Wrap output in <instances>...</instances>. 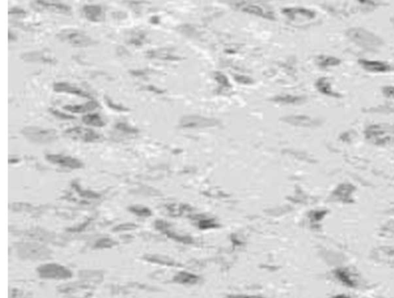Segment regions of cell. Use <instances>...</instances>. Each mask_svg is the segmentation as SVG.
I'll return each mask as SVG.
<instances>
[{
  "mask_svg": "<svg viewBox=\"0 0 394 298\" xmlns=\"http://www.w3.org/2000/svg\"><path fill=\"white\" fill-rule=\"evenodd\" d=\"M72 186L82 198H99L100 197L99 194L94 192V191H83L79 188V184H76V182L72 183Z\"/></svg>",
  "mask_w": 394,
  "mask_h": 298,
  "instance_id": "d6a6232c",
  "label": "cell"
},
{
  "mask_svg": "<svg viewBox=\"0 0 394 298\" xmlns=\"http://www.w3.org/2000/svg\"><path fill=\"white\" fill-rule=\"evenodd\" d=\"M315 87L321 94L332 99H341L344 95L334 90L332 80L328 77L319 78L315 82Z\"/></svg>",
  "mask_w": 394,
  "mask_h": 298,
  "instance_id": "5bb4252c",
  "label": "cell"
},
{
  "mask_svg": "<svg viewBox=\"0 0 394 298\" xmlns=\"http://www.w3.org/2000/svg\"><path fill=\"white\" fill-rule=\"evenodd\" d=\"M392 22H393V24H394V19H393Z\"/></svg>",
  "mask_w": 394,
  "mask_h": 298,
  "instance_id": "7bdbcfd3",
  "label": "cell"
},
{
  "mask_svg": "<svg viewBox=\"0 0 394 298\" xmlns=\"http://www.w3.org/2000/svg\"><path fill=\"white\" fill-rule=\"evenodd\" d=\"M220 121L215 118L205 117L199 115H187L181 118L180 127L182 129H204L220 125Z\"/></svg>",
  "mask_w": 394,
  "mask_h": 298,
  "instance_id": "ba28073f",
  "label": "cell"
},
{
  "mask_svg": "<svg viewBox=\"0 0 394 298\" xmlns=\"http://www.w3.org/2000/svg\"><path fill=\"white\" fill-rule=\"evenodd\" d=\"M49 111L50 112L51 114L53 115L55 117L59 119H62V120H73V119H76L75 116L61 113V112H59V110H56V109H49Z\"/></svg>",
  "mask_w": 394,
  "mask_h": 298,
  "instance_id": "74e56055",
  "label": "cell"
},
{
  "mask_svg": "<svg viewBox=\"0 0 394 298\" xmlns=\"http://www.w3.org/2000/svg\"><path fill=\"white\" fill-rule=\"evenodd\" d=\"M144 89L149 91V92H154V93H156V94H161V93L163 92V91L161 90V89H158V88L155 87V86H146V87H144Z\"/></svg>",
  "mask_w": 394,
  "mask_h": 298,
  "instance_id": "b9f144b4",
  "label": "cell"
},
{
  "mask_svg": "<svg viewBox=\"0 0 394 298\" xmlns=\"http://www.w3.org/2000/svg\"><path fill=\"white\" fill-rule=\"evenodd\" d=\"M99 107V104L94 99H92L89 102L80 105H66L63 106V109L65 111H69L72 113H86L92 111L96 110Z\"/></svg>",
  "mask_w": 394,
  "mask_h": 298,
  "instance_id": "d6986e66",
  "label": "cell"
},
{
  "mask_svg": "<svg viewBox=\"0 0 394 298\" xmlns=\"http://www.w3.org/2000/svg\"><path fill=\"white\" fill-rule=\"evenodd\" d=\"M366 139L374 146H391L394 143V125L378 123L368 126L364 130Z\"/></svg>",
  "mask_w": 394,
  "mask_h": 298,
  "instance_id": "7a4b0ae2",
  "label": "cell"
},
{
  "mask_svg": "<svg viewBox=\"0 0 394 298\" xmlns=\"http://www.w3.org/2000/svg\"><path fill=\"white\" fill-rule=\"evenodd\" d=\"M53 90L58 93H67V94L74 95L79 97L85 99H93V96L86 91L82 90L77 86H72L68 82H56L54 83Z\"/></svg>",
  "mask_w": 394,
  "mask_h": 298,
  "instance_id": "9a60e30c",
  "label": "cell"
},
{
  "mask_svg": "<svg viewBox=\"0 0 394 298\" xmlns=\"http://www.w3.org/2000/svg\"><path fill=\"white\" fill-rule=\"evenodd\" d=\"M354 190L355 188L352 184H341L334 191V195L344 202H351L352 200L351 197H352V193L354 192Z\"/></svg>",
  "mask_w": 394,
  "mask_h": 298,
  "instance_id": "603a6c76",
  "label": "cell"
},
{
  "mask_svg": "<svg viewBox=\"0 0 394 298\" xmlns=\"http://www.w3.org/2000/svg\"><path fill=\"white\" fill-rule=\"evenodd\" d=\"M61 42L69 44L72 47L86 48L96 43L94 39L83 31L74 29H65L56 35Z\"/></svg>",
  "mask_w": 394,
  "mask_h": 298,
  "instance_id": "5b68a950",
  "label": "cell"
},
{
  "mask_svg": "<svg viewBox=\"0 0 394 298\" xmlns=\"http://www.w3.org/2000/svg\"><path fill=\"white\" fill-rule=\"evenodd\" d=\"M213 78H214L215 81L220 85L221 89H230V88H231V84L229 82V79L222 72H214Z\"/></svg>",
  "mask_w": 394,
  "mask_h": 298,
  "instance_id": "4dcf8cb0",
  "label": "cell"
},
{
  "mask_svg": "<svg viewBox=\"0 0 394 298\" xmlns=\"http://www.w3.org/2000/svg\"><path fill=\"white\" fill-rule=\"evenodd\" d=\"M381 92L383 96L387 99H394V86H384Z\"/></svg>",
  "mask_w": 394,
  "mask_h": 298,
  "instance_id": "f35d334b",
  "label": "cell"
},
{
  "mask_svg": "<svg viewBox=\"0 0 394 298\" xmlns=\"http://www.w3.org/2000/svg\"><path fill=\"white\" fill-rule=\"evenodd\" d=\"M117 130L123 132V133H128V134H136L139 133V130L136 128L132 127L125 123H119L115 126Z\"/></svg>",
  "mask_w": 394,
  "mask_h": 298,
  "instance_id": "836d02e7",
  "label": "cell"
},
{
  "mask_svg": "<svg viewBox=\"0 0 394 298\" xmlns=\"http://www.w3.org/2000/svg\"><path fill=\"white\" fill-rule=\"evenodd\" d=\"M356 1L366 8H377L383 5L381 0H356Z\"/></svg>",
  "mask_w": 394,
  "mask_h": 298,
  "instance_id": "e575fe53",
  "label": "cell"
},
{
  "mask_svg": "<svg viewBox=\"0 0 394 298\" xmlns=\"http://www.w3.org/2000/svg\"><path fill=\"white\" fill-rule=\"evenodd\" d=\"M18 256L22 259L44 261L50 259V250L44 245L35 242H18L15 244Z\"/></svg>",
  "mask_w": 394,
  "mask_h": 298,
  "instance_id": "3957f363",
  "label": "cell"
},
{
  "mask_svg": "<svg viewBox=\"0 0 394 298\" xmlns=\"http://www.w3.org/2000/svg\"><path fill=\"white\" fill-rule=\"evenodd\" d=\"M82 123L87 126L93 127L102 128L106 126L104 121L98 114H88L82 118Z\"/></svg>",
  "mask_w": 394,
  "mask_h": 298,
  "instance_id": "cb8c5ba5",
  "label": "cell"
},
{
  "mask_svg": "<svg viewBox=\"0 0 394 298\" xmlns=\"http://www.w3.org/2000/svg\"><path fill=\"white\" fill-rule=\"evenodd\" d=\"M358 65L364 71L371 73L384 74L389 73L394 70V66L391 63L384 61L372 60V59H358Z\"/></svg>",
  "mask_w": 394,
  "mask_h": 298,
  "instance_id": "8fae6325",
  "label": "cell"
},
{
  "mask_svg": "<svg viewBox=\"0 0 394 298\" xmlns=\"http://www.w3.org/2000/svg\"><path fill=\"white\" fill-rule=\"evenodd\" d=\"M282 13L291 22L300 23L314 20L317 17L315 11L305 7H286Z\"/></svg>",
  "mask_w": 394,
  "mask_h": 298,
  "instance_id": "9c48e42d",
  "label": "cell"
},
{
  "mask_svg": "<svg viewBox=\"0 0 394 298\" xmlns=\"http://www.w3.org/2000/svg\"><path fill=\"white\" fill-rule=\"evenodd\" d=\"M146 57L149 58V59H160V60L165 61H176L180 59V58L172 53V51L167 49L148 51L146 52Z\"/></svg>",
  "mask_w": 394,
  "mask_h": 298,
  "instance_id": "7402d4cb",
  "label": "cell"
},
{
  "mask_svg": "<svg viewBox=\"0 0 394 298\" xmlns=\"http://www.w3.org/2000/svg\"><path fill=\"white\" fill-rule=\"evenodd\" d=\"M128 210L131 213L136 215V216L146 218V217H150L152 215L151 210L146 207L141 206V205H133V206L129 207Z\"/></svg>",
  "mask_w": 394,
  "mask_h": 298,
  "instance_id": "f1b7e54d",
  "label": "cell"
},
{
  "mask_svg": "<svg viewBox=\"0 0 394 298\" xmlns=\"http://www.w3.org/2000/svg\"><path fill=\"white\" fill-rule=\"evenodd\" d=\"M342 63V60L334 55H321L316 58V64L321 69H329L337 67Z\"/></svg>",
  "mask_w": 394,
  "mask_h": 298,
  "instance_id": "ffe728a7",
  "label": "cell"
},
{
  "mask_svg": "<svg viewBox=\"0 0 394 298\" xmlns=\"http://www.w3.org/2000/svg\"><path fill=\"white\" fill-rule=\"evenodd\" d=\"M45 158L52 164H58L61 167H68L70 169H79L83 167V163L80 160L70 156L49 154L45 155Z\"/></svg>",
  "mask_w": 394,
  "mask_h": 298,
  "instance_id": "4fadbf2b",
  "label": "cell"
},
{
  "mask_svg": "<svg viewBox=\"0 0 394 298\" xmlns=\"http://www.w3.org/2000/svg\"><path fill=\"white\" fill-rule=\"evenodd\" d=\"M137 227V225H135L133 223H125V224H122V225H118V226L113 228L112 231L113 232H119V231H131V230L136 229Z\"/></svg>",
  "mask_w": 394,
  "mask_h": 298,
  "instance_id": "8d00e7d4",
  "label": "cell"
},
{
  "mask_svg": "<svg viewBox=\"0 0 394 298\" xmlns=\"http://www.w3.org/2000/svg\"><path fill=\"white\" fill-rule=\"evenodd\" d=\"M284 123L298 127L314 128L320 126L321 121L305 115H290L281 119Z\"/></svg>",
  "mask_w": 394,
  "mask_h": 298,
  "instance_id": "7c38bea8",
  "label": "cell"
},
{
  "mask_svg": "<svg viewBox=\"0 0 394 298\" xmlns=\"http://www.w3.org/2000/svg\"><path fill=\"white\" fill-rule=\"evenodd\" d=\"M105 99H106V104L107 106H109L110 109H112V110L117 111V112H129V109L126 108V106H122V105L119 104H116L114 102H112L109 98H108L107 96L105 97Z\"/></svg>",
  "mask_w": 394,
  "mask_h": 298,
  "instance_id": "d590c367",
  "label": "cell"
},
{
  "mask_svg": "<svg viewBox=\"0 0 394 298\" xmlns=\"http://www.w3.org/2000/svg\"><path fill=\"white\" fill-rule=\"evenodd\" d=\"M271 101L283 106H298V105L304 104L307 101V98L304 96H297V95H277L272 98Z\"/></svg>",
  "mask_w": 394,
  "mask_h": 298,
  "instance_id": "ac0fdd59",
  "label": "cell"
},
{
  "mask_svg": "<svg viewBox=\"0 0 394 298\" xmlns=\"http://www.w3.org/2000/svg\"><path fill=\"white\" fill-rule=\"evenodd\" d=\"M345 34L354 45L368 52H376L384 44L381 36L363 27H351Z\"/></svg>",
  "mask_w": 394,
  "mask_h": 298,
  "instance_id": "6da1fadb",
  "label": "cell"
},
{
  "mask_svg": "<svg viewBox=\"0 0 394 298\" xmlns=\"http://www.w3.org/2000/svg\"><path fill=\"white\" fill-rule=\"evenodd\" d=\"M337 277L341 282L347 285V286L354 288L356 286V282L353 278L352 275L346 269H338L335 272Z\"/></svg>",
  "mask_w": 394,
  "mask_h": 298,
  "instance_id": "484cf974",
  "label": "cell"
},
{
  "mask_svg": "<svg viewBox=\"0 0 394 298\" xmlns=\"http://www.w3.org/2000/svg\"><path fill=\"white\" fill-rule=\"evenodd\" d=\"M64 134L76 141L83 143H96L100 141L102 136L90 129L83 127H75L65 130Z\"/></svg>",
  "mask_w": 394,
  "mask_h": 298,
  "instance_id": "30bf717a",
  "label": "cell"
},
{
  "mask_svg": "<svg viewBox=\"0 0 394 298\" xmlns=\"http://www.w3.org/2000/svg\"><path fill=\"white\" fill-rule=\"evenodd\" d=\"M82 12L86 18L92 22H98L102 20L103 15L102 6L99 5H84Z\"/></svg>",
  "mask_w": 394,
  "mask_h": 298,
  "instance_id": "44dd1931",
  "label": "cell"
},
{
  "mask_svg": "<svg viewBox=\"0 0 394 298\" xmlns=\"http://www.w3.org/2000/svg\"><path fill=\"white\" fill-rule=\"evenodd\" d=\"M26 235L29 238L41 241H50L53 237V235L50 233L45 231V230L39 229V228L30 230L27 232Z\"/></svg>",
  "mask_w": 394,
  "mask_h": 298,
  "instance_id": "d4e9b609",
  "label": "cell"
},
{
  "mask_svg": "<svg viewBox=\"0 0 394 298\" xmlns=\"http://www.w3.org/2000/svg\"><path fill=\"white\" fill-rule=\"evenodd\" d=\"M21 59L26 62H41L45 64H54L56 61L48 52L43 51H33L25 52L21 55Z\"/></svg>",
  "mask_w": 394,
  "mask_h": 298,
  "instance_id": "e0dca14e",
  "label": "cell"
},
{
  "mask_svg": "<svg viewBox=\"0 0 394 298\" xmlns=\"http://www.w3.org/2000/svg\"><path fill=\"white\" fill-rule=\"evenodd\" d=\"M21 134L31 143L47 144L57 140V132L55 129H42L35 126H28L21 130Z\"/></svg>",
  "mask_w": 394,
  "mask_h": 298,
  "instance_id": "8992f818",
  "label": "cell"
},
{
  "mask_svg": "<svg viewBox=\"0 0 394 298\" xmlns=\"http://www.w3.org/2000/svg\"><path fill=\"white\" fill-rule=\"evenodd\" d=\"M32 7L39 11L49 10L62 14H69L71 12V8L69 5L57 2H49L45 0H35L32 3Z\"/></svg>",
  "mask_w": 394,
  "mask_h": 298,
  "instance_id": "2e32d148",
  "label": "cell"
},
{
  "mask_svg": "<svg viewBox=\"0 0 394 298\" xmlns=\"http://www.w3.org/2000/svg\"><path fill=\"white\" fill-rule=\"evenodd\" d=\"M143 259L146 260L147 262H152V263L160 264V265H172L173 264L170 259H167L163 256H159V255H145L143 257Z\"/></svg>",
  "mask_w": 394,
  "mask_h": 298,
  "instance_id": "1f68e13d",
  "label": "cell"
},
{
  "mask_svg": "<svg viewBox=\"0 0 394 298\" xmlns=\"http://www.w3.org/2000/svg\"><path fill=\"white\" fill-rule=\"evenodd\" d=\"M146 34L143 31H136L132 32L130 37L128 39L127 42L135 46H141L146 40Z\"/></svg>",
  "mask_w": 394,
  "mask_h": 298,
  "instance_id": "83f0119b",
  "label": "cell"
},
{
  "mask_svg": "<svg viewBox=\"0 0 394 298\" xmlns=\"http://www.w3.org/2000/svg\"><path fill=\"white\" fill-rule=\"evenodd\" d=\"M233 6L237 8L240 12L248 15H254L267 20H276L275 13L270 7L264 4L253 2L250 0H234L233 2Z\"/></svg>",
  "mask_w": 394,
  "mask_h": 298,
  "instance_id": "277c9868",
  "label": "cell"
},
{
  "mask_svg": "<svg viewBox=\"0 0 394 298\" xmlns=\"http://www.w3.org/2000/svg\"><path fill=\"white\" fill-rule=\"evenodd\" d=\"M173 281L179 284H195L198 282L199 278L191 274L180 272L175 276Z\"/></svg>",
  "mask_w": 394,
  "mask_h": 298,
  "instance_id": "4316f807",
  "label": "cell"
},
{
  "mask_svg": "<svg viewBox=\"0 0 394 298\" xmlns=\"http://www.w3.org/2000/svg\"><path fill=\"white\" fill-rule=\"evenodd\" d=\"M90 221L91 219L87 220V221L82 223V225H79L78 227H75V228H68L66 231H69V232H80V231H82V230L85 229L88 226Z\"/></svg>",
  "mask_w": 394,
  "mask_h": 298,
  "instance_id": "ab89813d",
  "label": "cell"
},
{
  "mask_svg": "<svg viewBox=\"0 0 394 298\" xmlns=\"http://www.w3.org/2000/svg\"><path fill=\"white\" fill-rule=\"evenodd\" d=\"M36 271L39 278L43 279L67 280L72 277V272L69 268L59 264H45L38 267Z\"/></svg>",
  "mask_w": 394,
  "mask_h": 298,
  "instance_id": "52a82bcc",
  "label": "cell"
},
{
  "mask_svg": "<svg viewBox=\"0 0 394 298\" xmlns=\"http://www.w3.org/2000/svg\"><path fill=\"white\" fill-rule=\"evenodd\" d=\"M236 80L242 84H250L252 82L251 79L244 76H237Z\"/></svg>",
  "mask_w": 394,
  "mask_h": 298,
  "instance_id": "60d3db41",
  "label": "cell"
},
{
  "mask_svg": "<svg viewBox=\"0 0 394 298\" xmlns=\"http://www.w3.org/2000/svg\"><path fill=\"white\" fill-rule=\"evenodd\" d=\"M118 245V242L114 240L109 238H102L98 240L94 245V248L96 249H104V248H111L112 247Z\"/></svg>",
  "mask_w": 394,
  "mask_h": 298,
  "instance_id": "f546056e",
  "label": "cell"
}]
</instances>
